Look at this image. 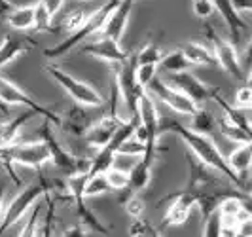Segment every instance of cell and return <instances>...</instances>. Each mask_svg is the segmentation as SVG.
Returning a JSON list of instances; mask_svg holds the SVG:
<instances>
[{
	"mask_svg": "<svg viewBox=\"0 0 252 237\" xmlns=\"http://www.w3.org/2000/svg\"><path fill=\"white\" fill-rule=\"evenodd\" d=\"M159 131H161V133H163V131L175 133L177 137H180V140H184V142L188 144L189 152H191L197 160H201V162L205 163V165H209L211 169H215V171H218V173H222L226 178H229L235 186L239 188V184H241L239 175L231 169V165L227 163V160L222 156V152L218 150V146L211 140L209 135L195 133L193 129H189V127H186V125L178 124L177 120H161Z\"/></svg>",
	"mask_w": 252,
	"mask_h": 237,
	"instance_id": "cell-1",
	"label": "cell"
},
{
	"mask_svg": "<svg viewBox=\"0 0 252 237\" xmlns=\"http://www.w3.org/2000/svg\"><path fill=\"white\" fill-rule=\"evenodd\" d=\"M51 192H66L68 194L66 182L63 184L61 180H53V178L40 176L32 184H29L21 194H17L12 200V203L6 207V211L2 212V216H0V237L25 216V212L36 203L38 198L48 196Z\"/></svg>",
	"mask_w": 252,
	"mask_h": 237,
	"instance_id": "cell-2",
	"label": "cell"
},
{
	"mask_svg": "<svg viewBox=\"0 0 252 237\" xmlns=\"http://www.w3.org/2000/svg\"><path fill=\"white\" fill-rule=\"evenodd\" d=\"M0 163L8 169L10 176L13 178L15 186L21 184L19 176L15 175V171L12 169L13 163L17 165H25V167H44L46 163H51L50 148L48 144L40 138V140H25V142H13L10 146L0 148Z\"/></svg>",
	"mask_w": 252,
	"mask_h": 237,
	"instance_id": "cell-3",
	"label": "cell"
},
{
	"mask_svg": "<svg viewBox=\"0 0 252 237\" xmlns=\"http://www.w3.org/2000/svg\"><path fill=\"white\" fill-rule=\"evenodd\" d=\"M118 2H120V0H106L104 4H101L95 12L91 13V17H89L88 21L80 27L78 31H74L72 34H68V36L64 38L63 42H59L57 46L48 48V50L44 51V55H46L48 59H57V57L64 55L66 51H70L72 48L80 46L84 40H88V38L95 36L97 33H101L104 23H106V17H108L110 12L118 6Z\"/></svg>",
	"mask_w": 252,
	"mask_h": 237,
	"instance_id": "cell-4",
	"label": "cell"
},
{
	"mask_svg": "<svg viewBox=\"0 0 252 237\" xmlns=\"http://www.w3.org/2000/svg\"><path fill=\"white\" fill-rule=\"evenodd\" d=\"M51 122L46 120L42 127L38 129V135L42 137V140L48 144L50 148V156H51V163L64 171L68 176L72 175H89V169H91V160L89 158H78L74 154L66 152V150L59 144V140L55 138V135L51 133Z\"/></svg>",
	"mask_w": 252,
	"mask_h": 237,
	"instance_id": "cell-5",
	"label": "cell"
},
{
	"mask_svg": "<svg viewBox=\"0 0 252 237\" xmlns=\"http://www.w3.org/2000/svg\"><path fill=\"white\" fill-rule=\"evenodd\" d=\"M137 116H139V124L140 127L144 129L146 133V152L144 158L146 162L154 163L156 158H158V152H159V146H158V138L161 135L159 131V125H161V118H159V112H158V106L152 99V95L144 89L142 95L139 97V106H137Z\"/></svg>",
	"mask_w": 252,
	"mask_h": 237,
	"instance_id": "cell-6",
	"label": "cell"
},
{
	"mask_svg": "<svg viewBox=\"0 0 252 237\" xmlns=\"http://www.w3.org/2000/svg\"><path fill=\"white\" fill-rule=\"evenodd\" d=\"M44 70H46L78 104L88 106V108H101L102 104H104V99L101 97L99 91H95L89 84L82 82V80H76L74 76L64 72L63 68H59L57 65H53V63H51V65H46Z\"/></svg>",
	"mask_w": 252,
	"mask_h": 237,
	"instance_id": "cell-7",
	"label": "cell"
},
{
	"mask_svg": "<svg viewBox=\"0 0 252 237\" xmlns=\"http://www.w3.org/2000/svg\"><path fill=\"white\" fill-rule=\"evenodd\" d=\"M116 88L120 91V95L124 97L131 114L137 116L139 97L144 91V88L137 80V55H131L126 63L116 65Z\"/></svg>",
	"mask_w": 252,
	"mask_h": 237,
	"instance_id": "cell-8",
	"label": "cell"
},
{
	"mask_svg": "<svg viewBox=\"0 0 252 237\" xmlns=\"http://www.w3.org/2000/svg\"><path fill=\"white\" fill-rule=\"evenodd\" d=\"M0 99L8 104H21V106H27L29 110H32L34 114H40L44 116V120H50L53 125H59L61 127V116L57 112H53L51 108L40 104L38 101H34L31 95H27L21 88H17L13 82H10L8 78L0 76Z\"/></svg>",
	"mask_w": 252,
	"mask_h": 237,
	"instance_id": "cell-9",
	"label": "cell"
},
{
	"mask_svg": "<svg viewBox=\"0 0 252 237\" xmlns=\"http://www.w3.org/2000/svg\"><path fill=\"white\" fill-rule=\"evenodd\" d=\"M205 29H207V38H209V42L213 44V53H215L216 63H218L231 78L241 80V82L247 80V76L243 72V67H241L239 57H237L235 46H233L231 42H227L226 38L220 36L211 25H207Z\"/></svg>",
	"mask_w": 252,
	"mask_h": 237,
	"instance_id": "cell-10",
	"label": "cell"
},
{
	"mask_svg": "<svg viewBox=\"0 0 252 237\" xmlns=\"http://www.w3.org/2000/svg\"><path fill=\"white\" fill-rule=\"evenodd\" d=\"M148 93L156 95L158 99L165 102L169 108H173L178 114H186V116H193L197 112V104L189 99L188 95H184L182 91H178L177 88H173L169 82H165L161 78H154L150 84H148Z\"/></svg>",
	"mask_w": 252,
	"mask_h": 237,
	"instance_id": "cell-11",
	"label": "cell"
},
{
	"mask_svg": "<svg viewBox=\"0 0 252 237\" xmlns=\"http://www.w3.org/2000/svg\"><path fill=\"white\" fill-rule=\"evenodd\" d=\"M165 201H169V207H167V211H165L161 224L158 226L159 232H163L165 228H169V226L184 224L189 218L191 209L197 207V205H195V198H193L189 192H186V190H180L177 194L167 196Z\"/></svg>",
	"mask_w": 252,
	"mask_h": 237,
	"instance_id": "cell-12",
	"label": "cell"
},
{
	"mask_svg": "<svg viewBox=\"0 0 252 237\" xmlns=\"http://www.w3.org/2000/svg\"><path fill=\"white\" fill-rule=\"evenodd\" d=\"M169 84L173 88H177L178 91H182L184 95H188L189 99L193 101L197 106L205 102V101L213 99L215 93L218 91L216 88H211L207 84H203L197 76H193L191 72L184 70V72H175L169 78Z\"/></svg>",
	"mask_w": 252,
	"mask_h": 237,
	"instance_id": "cell-13",
	"label": "cell"
},
{
	"mask_svg": "<svg viewBox=\"0 0 252 237\" xmlns=\"http://www.w3.org/2000/svg\"><path fill=\"white\" fill-rule=\"evenodd\" d=\"M124 122H126V120H122V118L118 116V112H112V110H110L106 116H102V118H99V120H95L93 125L86 131V135H84L82 138L88 142L89 146H93L95 150H99L110 142V138L114 137V133L118 131V127L124 124Z\"/></svg>",
	"mask_w": 252,
	"mask_h": 237,
	"instance_id": "cell-14",
	"label": "cell"
},
{
	"mask_svg": "<svg viewBox=\"0 0 252 237\" xmlns=\"http://www.w3.org/2000/svg\"><path fill=\"white\" fill-rule=\"evenodd\" d=\"M82 51L88 53L95 59H101V61L112 63V65H118V63H126L131 55L127 51L122 50L120 42H116L112 38L101 36L95 42H89V44H84L82 46Z\"/></svg>",
	"mask_w": 252,
	"mask_h": 237,
	"instance_id": "cell-15",
	"label": "cell"
},
{
	"mask_svg": "<svg viewBox=\"0 0 252 237\" xmlns=\"http://www.w3.org/2000/svg\"><path fill=\"white\" fill-rule=\"evenodd\" d=\"M133 2L135 0H120L118 2V6L106 17V23L102 27L101 36L112 38L116 42H122V38L126 34L127 21H129V13L133 10Z\"/></svg>",
	"mask_w": 252,
	"mask_h": 237,
	"instance_id": "cell-16",
	"label": "cell"
},
{
	"mask_svg": "<svg viewBox=\"0 0 252 237\" xmlns=\"http://www.w3.org/2000/svg\"><path fill=\"white\" fill-rule=\"evenodd\" d=\"M34 46H36V42L21 33H12V34L4 36V40L0 42V68L10 65L19 55H25L27 51H31Z\"/></svg>",
	"mask_w": 252,
	"mask_h": 237,
	"instance_id": "cell-17",
	"label": "cell"
},
{
	"mask_svg": "<svg viewBox=\"0 0 252 237\" xmlns=\"http://www.w3.org/2000/svg\"><path fill=\"white\" fill-rule=\"evenodd\" d=\"M215 4V10L220 12V15L224 17L227 29L231 33V38H233V46H237L241 42V34L245 31H249V23L243 19V15L239 13V10L233 6V0H213Z\"/></svg>",
	"mask_w": 252,
	"mask_h": 237,
	"instance_id": "cell-18",
	"label": "cell"
},
{
	"mask_svg": "<svg viewBox=\"0 0 252 237\" xmlns=\"http://www.w3.org/2000/svg\"><path fill=\"white\" fill-rule=\"evenodd\" d=\"M86 108L88 106H76L72 108L70 112L64 116V120H61V127H63L66 133H70V135H74V137H84L86 135V131H88L89 127L93 125V118L86 112Z\"/></svg>",
	"mask_w": 252,
	"mask_h": 237,
	"instance_id": "cell-19",
	"label": "cell"
},
{
	"mask_svg": "<svg viewBox=\"0 0 252 237\" xmlns=\"http://www.w3.org/2000/svg\"><path fill=\"white\" fill-rule=\"evenodd\" d=\"M72 201H74V207H76V216H78L80 224L84 226V228L93 230V232H99V234H102V236H108V234H110V230L102 224L101 218H99V216H97V214L88 207V203H86V196H84V194L74 196Z\"/></svg>",
	"mask_w": 252,
	"mask_h": 237,
	"instance_id": "cell-20",
	"label": "cell"
},
{
	"mask_svg": "<svg viewBox=\"0 0 252 237\" xmlns=\"http://www.w3.org/2000/svg\"><path fill=\"white\" fill-rule=\"evenodd\" d=\"M152 165L154 163L140 158L139 163L129 171V186H127V190L131 194H137V192H142V190L148 188L152 180Z\"/></svg>",
	"mask_w": 252,
	"mask_h": 237,
	"instance_id": "cell-21",
	"label": "cell"
},
{
	"mask_svg": "<svg viewBox=\"0 0 252 237\" xmlns=\"http://www.w3.org/2000/svg\"><path fill=\"white\" fill-rule=\"evenodd\" d=\"M227 163L231 165V169L239 175V178L243 180L245 176L249 175L252 167V142H245L241 144L237 150H233L227 158ZM241 186V184H239Z\"/></svg>",
	"mask_w": 252,
	"mask_h": 237,
	"instance_id": "cell-22",
	"label": "cell"
},
{
	"mask_svg": "<svg viewBox=\"0 0 252 237\" xmlns=\"http://www.w3.org/2000/svg\"><path fill=\"white\" fill-rule=\"evenodd\" d=\"M6 23L19 33L34 29V4L32 6H15L12 12L8 13Z\"/></svg>",
	"mask_w": 252,
	"mask_h": 237,
	"instance_id": "cell-23",
	"label": "cell"
},
{
	"mask_svg": "<svg viewBox=\"0 0 252 237\" xmlns=\"http://www.w3.org/2000/svg\"><path fill=\"white\" fill-rule=\"evenodd\" d=\"M180 50L184 51V55L188 57V61L191 65H205V67L218 65L213 50H209L207 46H203L199 42H186V44L180 46Z\"/></svg>",
	"mask_w": 252,
	"mask_h": 237,
	"instance_id": "cell-24",
	"label": "cell"
},
{
	"mask_svg": "<svg viewBox=\"0 0 252 237\" xmlns=\"http://www.w3.org/2000/svg\"><path fill=\"white\" fill-rule=\"evenodd\" d=\"M99 8V6H97ZM97 8H74L72 12H68L66 15L63 17V21L59 23V27L55 29V33L57 31H63V33H68V34H72L74 31H78L80 27L84 25L86 21H88L89 17H91V13L95 12Z\"/></svg>",
	"mask_w": 252,
	"mask_h": 237,
	"instance_id": "cell-25",
	"label": "cell"
},
{
	"mask_svg": "<svg viewBox=\"0 0 252 237\" xmlns=\"http://www.w3.org/2000/svg\"><path fill=\"white\" fill-rule=\"evenodd\" d=\"M189 129H193L195 133H201V135H213L216 129V120L215 116L205 110V108H197V112L191 116V125Z\"/></svg>",
	"mask_w": 252,
	"mask_h": 237,
	"instance_id": "cell-26",
	"label": "cell"
},
{
	"mask_svg": "<svg viewBox=\"0 0 252 237\" xmlns=\"http://www.w3.org/2000/svg\"><path fill=\"white\" fill-rule=\"evenodd\" d=\"M161 67H163L167 72H171V74H175V72H184V70H188L189 67H191V63L188 61V57L184 55V51L180 50H175L171 51V53H167L163 55V59L159 63Z\"/></svg>",
	"mask_w": 252,
	"mask_h": 237,
	"instance_id": "cell-27",
	"label": "cell"
},
{
	"mask_svg": "<svg viewBox=\"0 0 252 237\" xmlns=\"http://www.w3.org/2000/svg\"><path fill=\"white\" fill-rule=\"evenodd\" d=\"M224 236V218L222 212L213 211L203 220V237H222Z\"/></svg>",
	"mask_w": 252,
	"mask_h": 237,
	"instance_id": "cell-28",
	"label": "cell"
},
{
	"mask_svg": "<svg viewBox=\"0 0 252 237\" xmlns=\"http://www.w3.org/2000/svg\"><path fill=\"white\" fill-rule=\"evenodd\" d=\"M110 190V184L106 180V175L104 173H99V175H91L86 182V188H84V196L86 198H93V196H101V194H106Z\"/></svg>",
	"mask_w": 252,
	"mask_h": 237,
	"instance_id": "cell-29",
	"label": "cell"
},
{
	"mask_svg": "<svg viewBox=\"0 0 252 237\" xmlns=\"http://www.w3.org/2000/svg\"><path fill=\"white\" fill-rule=\"evenodd\" d=\"M51 19L53 17L50 15L48 8L44 6V2L38 0L34 4V31H38V33H51L53 31Z\"/></svg>",
	"mask_w": 252,
	"mask_h": 237,
	"instance_id": "cell-30",
	"label": "cell"
},
{
	"mask_svg": "<svg viewBox=\"0 0 252 237\" xmlns=\"http://www.w3.org/2000/svg\"><path fill=\"white\" fill-rule=\"evenodd\" d=\"M161 59H163V53H161V50L154 42H148L137 53V65H159Z\"/></svg>",
	"mask_w": 252,
	"mask_h": 237,
	"instance_id": "cell-31",
	"label": "cell"
},
{
	"mask_svg": "<svg viewBox=\"0 0 252 237\" xmlns=\"http://www.w3.org/2000/svg\"><path fill=\"white\" fill-rule=\"evenodd\" d=\"M129 234H131V237H161V232L152 224H148L142 216L133 218V222L129 226Z\"/></svg>",
	"mask_w": 252,
	"mask_h": 237,
	"instance_id": "cell-32",
	"label": "cell"
},
{
	"mask_svg": "<svg viewBox=\"0 0 252 237\" xmlns=\"http://www.w3.org/2000/svg\"><path fill=\"white\" fill-rule=\"evenodd\" d=\"M104 175H106V180H108V184H110V190L122 192V190H126V188L129 186V173L124 171V169L110 167Z\"/></svg>",
	"mask_w": 252,
	"mask_h": 237,
	"instance_id": "cell-33",
	"label": "cell"
},
{
	"mask_svg": "<svg viewBox=\"0 0 252 237\" xmlns=\"http://www.w3.org/2000/svg\"><path fill=\"white\" fill-rule=\"evenodd\" d=\"M48 201V209H46V218H44V224L36 232V237H53V226H55V203L50 198V194L46 196Z\"/></svg>",
	"mask_w": 252,
	"mask_h": 237,
	"instance_id": "cell-34",
	"label": "cell"
},
{
	"mask_svg": "<svg viewBox=\"0 0 252 237\" xmlns=\"http://www.w3.org/2000/svg\"><path fill=\"white\" fill-rule=\"evenodd\" d=\"M144 152H146V144L140 142L135 135L131 138H127L118 150V154H124V156H144Z\"/></svg>",
	"mask_w": 252,
	"mask_h": 237,
	"instance_id": "cell-35",
	"label": "cell"
},
{
	"mask_svg": "<svg viewBox=\"0 0 252 237\" xmlns=\"http://www.w3.org/2000/svg\"><path fill=\"white\" fill-rule=\"evenodd\" d=\"M42 211V205H36V209L31 212V216H29V220L25 222V226L21 228V232H19V237H36V232H38V214Z\"/></svg>",
	"mask_w": 252,
	"mask_h": 237,
	"instance_id": "cell-36",
	"label": "cell"
},
{
	"mask_svg": "<svg viewBox=\"0 0 252 237\" xmlns=\"http://www.w3.org/2000/svg\"><path fill=\"white\" fill-rule=\"evenodd\" d=\"M156 70H158V65H137V80L144 89L156 78Z\"/></svg>",
	"mask_w": 252,
	"mask_h": 237,
	"instance_id": "cell-37",
	"label": "cell"
},
{
	"mask_svg": "<svg viewBox=\"0 0 252 237\" xmlns=\"http://www.w3.org/2000/svg\"><path fill=\"white\" fill-rule=\"evenodd\" d=\"M124 205H126V211L133 216V218H140L142 216V212H144V201L137 198L135 194L133 196H129L126 201H124Z\"/></svg>",
	"mask_w": 252,
	"mask_h": 237,
	"instance_id": "cell-38",
	"label": "cell"
},
{
	"mask_svg": "<svg viewBox=\"0 0 252 237\" xmlns=\"http://www.w3.org/2000/svg\"><path fill=\"white\" fill-rule=\"evenodd\" d=\"M191 6H193V13L197 17H209L211 13L215 12L213 0H191Z\"/></svg>",
	"mask_w": 252,
	"mask_h": 237,
	"instance_id": "cell-39",
	"label": "cell"
},
{
	"mask_svg": "<svg viewBox=\"0 0 252 237\" xmlns=\"http://www.w3.org/2000/svg\"><path fill=\"white\" fill-rule=\"evenodd\" d=\"M235 102L239 104L241 108H251L252 106V88L251 86H241L237 89V95H235Z\"/></svg>",
	"mask_w": 252,
	"mask_h": 237,
	"instance_id": "cell-40",
	"label": "cell"
},
{
	"mask_svg": "<svg viewBox=\"0 0 252 237\" xmlns=\"http://www.w3.org/2000/svg\"><path fill=\"white\" fill-rule=\"evenodd\" d=\"M235 232H239V234H243V236H247V237H252V216L251 214L245 216L239 224L235 226Z\"/></svg>",
	"mask_w": 252,
	"mask_h": 237,
	"instance_id": "cell-41",
	"label": "cell"
},
{
	"mask_svg": "<svg viewBox=\"0 0 252 237\" xmlns=\"http://www.w3.org/2000/svg\"><path fill=\"white\" fill-rule=\"evenodd\" d=\"M42 2H44V6L48 8V12H50L51 17H55L57 12L61 10V6H63L64 0H42Z\"/></svg>",
	"mask_w": 252,
	"mask_h": 237,
	"instance_id": "cell-42",
	"label": "cell"
},
{
	"mask_svg": "<svg viewBox=\"0 0 252 237\" xmlns=\"http://www.w3.org/2000/svg\"><path fill=\"white\" fill-rule=\"evenodd\" d=\"M63 237H86V230H84V226H72L64 232Z\"/></svg>",
	"mask_w": 252,
	"mask_h": 237,
	"instance_id": "cell-43",
	"label": "cell"
},
{
	"mask_svg": "<svg viewBox=\"0 0 252 237\" xmlns=\"http://www.w3.org/2000/svg\"><path fill=\"white\" fill-rule=\"evenodd\" d=\"M13 8H15V6H13L10 0H0V19H6L8 13L12 12Z\"/></svg>",
	"mask_w": 252,
	"mask_h": 237,
	"instance_id": "cell-44",
	"label": "cell"
},
{
	"mask_svg": "<svg viewBox=\"0 0 252 237\" xmlns=\"http://www.w3.org/2000/svg\"><path fill=\"white\" fill-rule=\"evenodd\" d=\"M233 6H235L239 12L252 13V0H233Z\"/></svg>",
	"mask_w": 252,
	"mask_h": 237,
	"instance_id": "cell-45",
	"label": "cell"
},
{
	"mask_svg": "<svg viewBox=\"0 0 252 237\" xmlns=\"http://www.w3.org/2000/svg\"><path fill=\"white\" fill-rule=\"evenodd\" d=\"M241 192H245V194H251L252 196V176L247 175L243 180H241V186H239Z\"/></svg>",
	"mask_w": 252,
	"mask_h": 237,
	"instance_id": "cell-46",
	"label": "cell"
},
{
	"mask_svg": "<svg viewBox=\"0 0 252 237\" xmlns=\"http://www.w3.org/2000/svg\"><path fill=\"white\" fill-rule=\"evenodd\" d=\"M241 201H243V207H245V211H247L252 216V196H251V194H245V192H243V196H241Z\"/></svg>",
	"mask_w": 252,
	"mask_h": 237,
	"instance_id": "cell-47",
	"label": "cell"
},
{
	"mask_svg": "<svg viewBox=\"0 0 252 237\" xmlns=\"http://www.w3.org/2000/svg\"><path fill=\"white\" fill-rule=\"evenodd\" d=\"M245 61H247V65L252 67V38L249 42V46H247V51H245Z\"/></svg>",
	"mask_w": 252,
	"mask_h": 237,
	"instance_id": "cell-48",
	"label": "cell"
},
{
	"mask_svg": "<svg viewBox=\"0 0 252 237\" xmlns=\"http://www.w3.org/2000/svg\"><path fill=\"white\" fill-rule=\"evenodd\" d=\"M4 194H6V190H4V184L0 182V216L4 212Z\"/></svg>",
	"mask_w": 252,
	"mask_h": 237,
	"instance_id": "cell-49",
	"label": "cell"
},
{
	"mask_svg": "<svg viewBox=\"0 0 252 237\" xmlns=\"http://www.w3.org/2000/svg\"><path fill=\"white\" fill-rule=\"evenodd\" d=\"M0 114H6V116L10 114V104H8V102H4L2 99H0Z\"/></svg>",
	"mask_w": 252,
	"mask_h": 237,
	"instance_id": "cell-50",
	"label": "cell"
},
{
	"mask_svg": "<svg viewBox=\"0 0 252 237\" xmlns=\"http://www.w3.org/2000/svg\"><path fill=\"white\" fill-rule=\"evenodd\" d=\"M245 84H247V86H251L252 88V72L249 76H247V80H245Z\"/></svg>",
	"mask_w": 252,
	"mask_h": 237,
	"instance_id": "cell-51",
	"label": "cell"
},
{
	"mask_svg": "<svg viewBox=\"0 0 252 237\" xmlns=\"http://www.w3.org/2000/svg\"><path fill=\"white\" fill-rule=\"evenodd\" d=\"M247 116H249V124H251V129H252V106H251V110H249Z\"/></svg>",
	"mask_w": 252,
	"mask_h": 237,
	"instance_id": "cell-52",
	"label": "cell"
},
{
	"mask_svg": "<svg viewBox=\"0 0 252 237\" xmlns=\"http://www.w3.org/2000/svg\"><path fill=\"white\" fill-rule=\"evenodd\" d=\"M229 237H247V236H243L239 232H233V234H229Z\"/></svg>",
	"mask_w": 252,
	"mask_h": 237,
	"instance_id": "cell-53",
	"label": "cell"
},
{
	"mask_svg": "<svg viewBox=\"0 0 252 237\" xmlns=\"http://www.w3.org/2000/svg\"><path fill=\"white\" fill-rule=\"evenodd\" d=\"M249 19H251V21H252V13H249Z\"/></svg>",
	"mask_w": 252,
	"mask_h": 237,
	"instance_id": "cell-54",
	"label": "cell"
},
{
	"mask_svg": "<svg viewBox=\"0 0 252 237\" xmlns=\"http://www.w3.org/2000/svg\"><path fill=\"white\" fill-rule=\"evenodd\" d=\"M86 2H91V0H86Z\"/></svg>",
	"mask_w": 252,
	"mask_h": 237,
	"instance_id": "cell-55",
	"label": "cell"
}]
</instances>
